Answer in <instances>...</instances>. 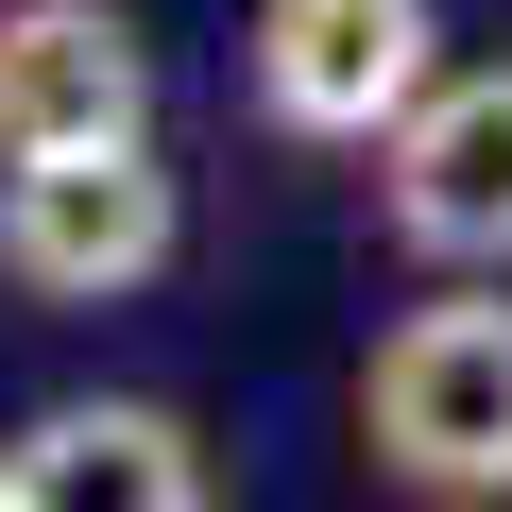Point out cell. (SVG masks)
<instances>
[{
    "label": "cell",
    "mask_w": 512,
    "mask_h": 512,
    "mask_svg": "<svg viewBox=\"0 0 512 512\" xmlns=\"http://www.w3.org/2000/svg\"><path fill=\"white\" fill-rule=\"evenodd\" d=\"M359 478L410 512H512V274H410L342 376Z\"/></svg>",
    "instance_id": "1"
},
{
    "label": "cell",
    "mask_w": 512,
    "mask_h": 512,
    "mask_svg": "<svg viewBox=\"0 0 512 512\" xmlns=\"http://www.w3.org/2000/svg\"><path fill=\"white\" fill-rule=\"evenodd\" d=\"M171 256H188V171H171V137H86V154L0 171V325L154 308Z\"/></svg>",
    "instance_id": "2"
},
{
    "label": "cell",
    "mask_w": 512,
    "mask_h": 512,
    "mask_svg": "<svg viewBox=\"0 0 512 512\" xmlns=\"http://www.w3.org/2000/svg\"><path fill=\"white\" fill-rule=\"evenodd\" d=\"M444 52V0H239V120L291 171H359Z\"/></svg>",
    "instance_id": "3"
},
{
    "label": "cell",
    "mask_w": 512,
    "mask_h": 512,
    "mask_svg": "<svg viewBox=\"0 0 512 512\" xmlns=\"http://www.w3.org/2000/svg\"><path fill=\"white\" fill-rule=\"evenodd\" d=\"M359 171L410 274H512V52H444Z\"/></svg>",
    "instance_id": "4"
},
{
    "label": "cell",
    "mask_w": 512,
    "mask_h": 512,
    "mask_svg": "<svg viewBox=\"0 0 512 512\" xmlns=\"http://www.w3.org/2000/svg\"><path fill=\"white\" fill-rule=\"evenodd\" d=\"M222 461L171 393H52L0 427V512H205Z\"/></svg>",
    "instance_id": "5"
},
{
    "label": "cell",
    "mask_w": 512,
    "mask_h": 512,
    "mask_svg": "<svg viewBox=\"0 0 512 512\" xmlns=\"http://www.w3.org/2000/svg\"><path fill=\"white\" fill-rule=\"evenodd\" d=\"M154 137V35L137 0H0V171Z\"/></svg>",
    "instance_id": "6"
}]
</instances>
